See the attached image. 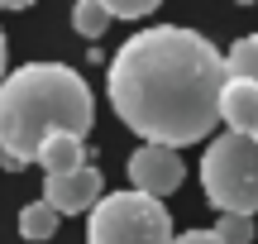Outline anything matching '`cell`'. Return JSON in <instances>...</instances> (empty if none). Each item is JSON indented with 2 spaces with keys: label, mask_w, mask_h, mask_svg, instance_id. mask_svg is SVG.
I'll use <instances>...</instances> for the list:
<instances>
[{
  "label": "cell",
  "mask_w": 258,
  "mask_h": 244,
  "mask_svg": "<svg viewBox=\"0 0 258 244\" xmlns=\"http://www.w3.org/2000/svg\"><path fill=\"white\" fill-rule=\"evenodd\" d=\"M230 82L225 53L186 24H153L124 38L110 57L115 115L158 149H186L220 125V91Z\"/></svg>",
  "instance_id": "1"
},
{
  "label": "cell",
  "mask_w": 258,
  "mask_h": 244,
  "mask_svg": "<svg viewBox=\"0 0 258 244\" xmlns=\"http://www.w3.org/2000/svg\"><path fill=\"white\" fill-rule=\"evenodd\" d=\"M91 120H96V96L77 67L24 63L0 82V163L19 172L38 163L53 134L86 139Z\"/></svg>",
  "instance_id": "2"
},
{
  "label": "cell",
  "mask_w": 258,
  "mask_h": 244,
  "mask_svg": "<svg viewBox=\"0 0 258 244\" xmlns=\"http://www.w3.org/2000/svg\"><path fill=\"white\" fill-rule=\"evenodd\" d=\"M201 187L220 216H258V139L230 134L201 153Z\"/></svg>",
  "instance_id": "3"
},
{
  "label": "cell",
  "mask_w": 258,
  "mask_h": 244,
  "mask_svg": "<svg viewBox=\"0 0 258 244\" xmlns=\"http://www.w3.org/2000/svg\"><path fill=\"white\" fill-rule=\"evenodd\" d=\"M172 216L144 192H105L86 220V244H172Z\"/></svg>",
  "instance_id": "4"
},
{
  "label": "cell",
  "mask_w": 258,
  "mask_h": 244,
  "mask_svg": "<svg viewBox=\"0 0 258 244\" xmlns=\"http://www.w3.org/2000/svg\"><path fill=\"white\" fill-rule=\"evenodd\" d=\"M186 182V163L177 149H158V144H144V149L129 158V187L144 192V197L163 201L167 192H177Z\"/></svg>",
  "instance_id": "5"
},
{
  "label": "cell",
  "mask_w": 258,
  "mask_h": 244,
  "mask_svg": "<svg viewBox=\"0 0 258 244\" xmlns=\"http://www.w3.org/2000/svg\"><path fill=\"white\" fill-rule=\"evenodd\" d=\"M105 197V177L86 163L77 172H62V177L43 182V201L57 211V216H82V211H96V201Z\"/></svg>",
  "instance_id": "6"
},
{
  "label": "cell",
  "mask_w": 258,
  "mask_h": 244,
  "mask_svg": "<svg viewBox=\"0 0 258 244\" xmlns=\"http://www.w3.org/2000/svg\"><path fill=\"white\" fill-rule=\"evenodd\" d=\"M220 125L230 134H249L258 139V86L244 77H230L220 91Z\"/></svg>",
  "instance_id": "7"
},
{
  "label": "cell",
  "mask_w": 258,
  "mask_h": 244,
  "mask_svg": "<svg viewBox=\"0 0 258 244\" xmlns=\"http://www.w3.org/2000/svg\"><path fill=\"white\" fill-rule=\"evenodd\" d=\"M38 163H43L48 177H62V172L86 168V149H82L77 134H53V139L43 144V153H38Z\"/></svg>",
  "instance_id": "8"
},
{
  "label": "cell",
  "mask_w": 258,
  "mask_h": 244,
  "mask_svg": "<svg viewBox=\"0 0 258 244\" xmlns=\"http://www.w3.org/2000/svg\"><path fill=\"white\" fill-rule=\"evenodd\" d=\"M57 220H62V216H57L48 201H29V206L19 211V235L34 239V244H38V239H53V235H57Z\"/></svg>",
  "instance_id": "9"
},
{
  "label": "cell",
  "mask_w": 258,
  "mask_h": 244,
  "mask_svg": "<svg viewBox=\"0 0 258 244\" xmlns=\"http://www.w3.org/2000/svg\"><path fill=\"white\" fill-rule=\"evenodd\" d=\"M225 67H230V77H244V82L258 86V34H244L239 43L225 53Z\"/></svg>",
  "instance_id": "10"
},
{
  "label": "cell",
  "mask_w": 258,
  "mask_h": 244,
  "mask_svg": "<svg viewBox=\"0 0 258 244\" xmlns=\"http://www.w3.org/2000/svg\"><path fill=\"white\" fill-rule=\"evenodd\" d=\"M105 24H110V5H105V0H82V5L72 10V29L82 38H101Z\"/></svg>",
  "instance_id": "11"
},
{
  "label": "cell",
  "mask_w": 258,
  "mask_h": 244,
  "mask_svg": "<svg viewBox=\"0 0 258 244\" xmlns=\"http://www.w3.org/2000/svg\"><path fill=\"white\" fill-rule=\"evenodd\" d=\"M215 239L220 244H253V216H220L215 220Z\"/></svg>",
  "instance_id": "12"
},
{
  "label": "cell",
  "mask_w": 258,
  "mask_h": 244,
  "mask_svg": "<svg viewBox=\"0 0 258 244\" xmlns=\"http://www.w3.org/2000/svg\"><path fill=\"white\" fill-rule=\"evenodd\" d=\"M110 5V19H144L153 15V0H105Z\"/></svg>",
  "instance_id": "13"
},
{
  "label": "cell",
  "mask_w": 258,
  "mask_h": 244,
  "mask_svg": "<svg viewBox=\"0 0 258 244\" xmlns=\"http://www.w3.org/2000/svg\"><path fill=\"white\" fill-rule=\"evenodd\" d=\"M172 244H220V239H215V230H186V235H177Z\"/></svg>",
  "instance_id": "14"
},
{
  "label": "cell",
  "mask_w": 258,
  "mask_h": 244,
  "mask_svg": "<svg viewBox=\"0 0 258 244\" xmlns=\"http://www.w3.org/2000/svg\"><path fill=\"white\" fill-rule=\"evenodd\" d=\"M5 57H10V48H5V29H0V82L10 77V72H5Z\"/></svg>",
  "instance_id": "15"
}]
</instances>
